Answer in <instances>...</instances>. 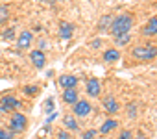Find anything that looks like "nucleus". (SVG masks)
Segmentation results:
<instances>
[{"label":"nucleus","mask_w":157,"mask_h":139,"mask_svg":"<svg viewBox=\"0 0 157 139\" xmlns=\"http://www.w3.org/2000/svg\"><path fill=\"white\" fill-rule=\"evenodd\" d=\"M133 22H135V17L131 13H120V15L113 17V22H111V26H109L107 32L113 37L122 35V34H129L131 28H133Z\"/></svg>","instance_id":"obj_1"},{"label":"nucleus","mask_w":157,"mask_h":139,"mask_svg":"<svg viewBox=\"0 0 157 139\" xmlns=\"http://www.w3.org/2000/svg\"><path fill=\"white\" fill-rule=\"evenodd\" d=\"M129 54L137 61H151L157 58V45H151V43L139 45V46H133L129 50Z\"/></svg>","instance_id":"obj_2"},{"label":"nucleus","mask_w":157,"mask_h":139,"mask_svg":"<svg viewBox=\"0 0 157 139\" xmlns=\"http://www.w3.org/2000/svg\"><path fill=\"white\" fill-rule=\"evenodd\" d=\"M28 126V117L21 111H13L11 117H10V132L11 133H22Z\"/></svg>","instance_id":"obj_3"},{"label":"nucleus","mask_w":157,"mask_h":139,"mask_svg":"<svg viewBox=\"0 0 157 139\" xmlns=\"http://www.w3.org/2000/svg\"><path fill=\"white\" fill-rule=\"evenodd\" d=\"M93 111V106L87 98H80L76 104H72V115L76 119H87Z\"/></svg>","instance_id":"obj_4"},{"label":"nucleus","mask_w":157,"mask_h":139,"mask_svg":"<svg viewBox=\"0 0 157 139\" xmlns=\"http://www.w3.org/2000/svg\"><path fill=\"white\" fill-rule=\"evenodd\" d=\"M102 106H104V109H105V113L107 115H117L118 111H120V102L113 97V95H105L104 98H102Z\"/></svg>","instance_id":"obj_5"},{"label":"nucleus","mask_w":157,"mask_h":139,"mask_svg":"<svg viewBox=\"0 0 157 139\" xmlns=\"http://www.w3.org/2000/svg\"><path fill=\"white\" fill-rule=\"evenodd\" d=\"M85 93L89 98H98L102 95V84L98 78H89L85 84Z\"/></svg>","instance_id":"obj_6"},{"label":"nucleus","mask_w":157,"mask_h":139,"mask_svg":"<svg viewBox=\"0 0 157 139\" xmlns=\"http://www.w3.org/2000/svg\"><path fill=\"white\" fill-rule=\"evenodd\" d=\"M0 106H2L4 113H13V109H19L21 108V100L15 98L13 95H4L2 98H0Z\"/></svg>","instance_id":"obj_7"},{"label":"nucleus","mask_w":157,"mask_h":139,"mask_svg":"<svg viewBox=\"0 0 157 139\" xmlns=\"http://www.w3.org/2000/svg\"><path fill=\"white\" fill-rule=\"evenodd\" d=\"M32 43H33V34L30 30H24V32H21L17 35V48H19V52L21 50H28L32 46Z\"/></svg>","instance_id":"obj_8"},{"label":"nucleus","mask_w":157,"mask_h":139,"mask_svg":"<svg viewBox=\"0 0 157 139\" xmlns=\"http://www.w3.org/2000/svg\"><path fill=\"white\" fill-rule=\"evenodd\" d=\"M30 59H32V65H33L35 69H44V65H46V56H44V52L39 50V48L30 50Z\"/></svg>","instance_id":"obj_9"},{"label":"nucleus","mask_w":157,"mask_h":139,"mask_svg":"<svg viewBox=\"0 0 157 139\" xmlns=\"http://www.w3.org/2000/svg\"><path fill=\"white\" fill-rule=\"evenodd\" d=\"M61 124H63V128H65L67 132H70V133H74V132H78V130H80V122H78V119H76L72 113H67V115H63V119H61Z\"/></svg>","instance_id":"obj_10"},{"label":"nucleus","mask_w":157,"mask_h":139,"mask_svg":"<svg viewBox=\"0 0 157 139\" xmlns=\"http://www.w3.org/2000/svg\"><path fill=\"white\" fill-rule=\"evenodd\" d=\"M74 24L72 22H68V21H61L59 22V30H57V34H59V37L61 39H72V35H74Z\"/></svg>","instance_id":"obj_11"},{"label":"nucleus","mask_w":157,"mask_h":139,"mask_svg":"<svg viewBox=\"0 0 157 139\" xmlns=\"http://www.w3.org/2000/svg\"><path fill=\"white\" fill-rule=\"evenodd\" d=\"M57 85L61 89H74L78 85V78L74 74H61L57 78Z\"/></svg>","instance_id":"obj_12"},{"label":"nucleus","mask_w":157,"mask_h":139,"mask_svg":"<svg viewBox=\"0 0 157 139\" xmlns=\"http://www.w3.org/2000/svg\"><path fill=\"white\" fill-rule=\"evenodd\" d=\"M140 34H142L144 37H153V35H157V17H151V19L140 28Z\"/></svg>","instance_id":"obj_13"},{"label":"nucleus","mask_w":157,"mask_h":139,"mask_svg":"<svg viewBox=\"0 0 157 139\" xmlns=\"http://www.w3.org/2000/svg\"><path fill=\"white\" fill-rule=\"evenodd\" d=\"M61 100H63L65 104L72 106V104H76L78 100H80V93H78V89H76V87H74V89H63Z\"/></svg>","instance_id":"obj_14"},{"label":"nucleus","mask_w":157,"mask_h":139,"mask_svg":"<svg viewBox=\"0 0 157 139\" xmlns=\"http://www.w3.org/2000/svg\"><path fill=\"white\" fill-rule=\"evenodd\" d=\"M120 50L118 48H105L104 50V54H102V59L105 61V63H117L118 59H120Z\"/></svg>","instance_id":"obj_15"},{"label":"nucleus","mask_w":157,"mask_h":139,"mask_svg":"<svg viewBox=\"0 0 157 139\" xmlns=\"http://www.w3.org/2000/svg\"><path fill=\"white\" fill-rule=\"evenodd\" d=\"M117 126H118V121H117V119H113V117H109V119H105V121H104V124L100 126L98 133H100V135H107V133H111L113 130H117Z\"/></svg>","instance_id":"obj_16"},{"label":"nucleus","mask_w":157,"mask_h":139,"mask_svg":"<svg viewBox=\"0 0 157 139\" xmlns=\"http://www.w3.org/2000/svg\"><path fill=\"white\" fill-rule=\"evenodd\" d=\"M111 22H113V15H102L100 17V21H98V30L100 32H107L109 30V26H111Z\"/></svg>","instance_id":"obj_17"},{"label":"nucleus","mask_w":157,"mask_h":139,"mask_svg":"<svg viewBox=\"0 0 157 139\" xmlns=\"http://www.w3.org/2000/svg\"><path fill=\"white\" fill-rule=\"evenodd\" d=\"M113 41H115L117 48H120V46H126V45L131 41V35H129V34H122V35H117V37H113Z\"/></svg>","instance_id":"obj_18"},{"label":"nucleus","mask_w":157,"mask_h":139,"mask_svg":"<svg viewBox=\"0 0 157 139\" xmlns=\"http://www.w3.org/2000/svg\"><path fill=\"white\" fill-rule=\"evenodd\" d=\"M0 35H2L4 41H13V39H17V30H15L13 26H10V28H6Z\"/></svg>","instance_id":"obj_19"},{"label":"nucleus","mask_w":157,"mask_h":139,"mask_svg":"<svg viewBox=\"0 0 157 139\" xmlns=\"http://www.w3.org/2000/svg\"><path fill=\"white\" fill-rule=\"evenodd\" d=\"M10 21V8L8 4H0V24H4Z\"/></svg>","instance_id":"obj_20"},{"label":"nucleus","mask_w":157,"mask_h":139,"mask_svg":"<svg viewBox=\"0 0 157 139\" xmlns=\"http://www.w3.org/2000/svg\"><path fill=\"white\" fill-rule=\"evenodd\" d=\"M126 113H128L129 119H135V117H137V104H135V102H129V104L126 106Z\"/></svg>","instance_id":"obj_21"},{"label":"nucleus","mask_w":157,"mask_h":139,"mask_svg":"<svg viewBox=\"0 0 157 139\" xmlns=\"http://www.w3.org/2000/svg\"><path fill=\"white\" fill-rule=\"evenodd\" d=\"M82 139H98V130H94V128L85 130V132L82 133Z\"/></svg>","instance_id":"obj_22"},{"label":"nucleus","mask_w":157,"mask_h":139,"mask_svg":"<svg viewBox=\"0 0 157 139\" xmlns=\"http://www.w3.org/2000/svg\"><path fill=\"white\" fill-rule=\"evenodd\" d=\"M22 93H24V95H30V97H35V95L39 93V87H37V85H24V87H22Z\"/></svg>","instance_id":"obj_23"},{"label":"nucleus","mask_w":157,"mask_h":139,"mask_svg":"<svg viewBox=\"0 0 157 139\" xmlns=\"http://www.w3.org/2000/svg\"><path fill=\"white\" fill-rule=\"evenodd\" d=\"M57 139H72V133L67 132L65 128H61V130H57Z\"/></svg>","instance_id":"obj_24"},{"label":"nucleus","mask_w":157,"mask_h":139,"mask_svg":"<svg viewBox=\"0 0 157 139\" xmlns=\"http://www.w3.org/2000/svg\"><path fill=\"white\" fill-rule=\"evenodd\" d=\"M15 133H11L10 130H4V128H0V139H13Z\"/></svg>","instance_id":"obj_25"},{"label":"nucleus","mask_w":157,"mask_h":139,"mask_svg":"<svg viewBox=\"0 0 157 139\" xmlns=\"http://www.w3.org/2000/svg\"><path fill=\"white\" fill-rule=\"evenodd\" d=\"M44 111L46 113H54V98H48L44 102Z\"/></svg>","instance_id":"obj_26"},{"label":"nucleus","mask_w":157,"mask_h":139,"mask_svg":"<svg viewBox=\"0 0 157 139\" xmlns=\"http://www.w3.org/2000/svg\"><path fill=\"white\" fill-rule=\"evenodd\" d=\"M117 139H133V133H131V130H122Z\"/></svg>","instance_id":"obj_27"},{"label":"nucleus","mask_w":157,"mask_h":139,"mask_svg":"<svg viewBox=\"0 0 157 139\" xmlns=\"http://www.w3.org/2000/svg\"><path fill=\"white\" fill-rule=\"evenodd\" d=\"M46 46H48V41H46V39H43V37H39V39H37V48L44 52V48H46Z\"/></svg>","instance_id":"obj_28"},{"label":"nucleus","mask_w":157,"mask_h":139,"mask_svg":"<svg viewBox=\"0 0 157 139\" xmlns=\"http://www.w3.org/2000/svg\"><path fill=\"white\" fill-rule=\"evenodd\" d=\"M100 46H102V39H96L91 43V48H100Z\"/></svg>","instance_id":"obj_29"},{"label":"nucleus","mask_w":157,"mask_h":139,"mask_svg":"<svg viewBox=\"0 0 157 139\" xmlns=\"http://www.w3.org/2000/svg\"><path fill=\"white\" fill-rule=\"evenodd\" d=\"M54 119H57V113H50V117H48V121H46V124H50Z\"/></svg>","instance_id":"obj_30"},{"label":"nucleus","mask_w":157,"mask_h":139,"mask_svg":"<svg viewBox=\"0 0 157 139\" xmlns=\"http://www.w3.org/2000/svg\"><path fill=\"white\" fill-rule=\"evenodd\" d=\"M37 2H43V4H56V0H37Z\"/></svg>","instance_id":"obj_31"},{"label":"nucleus","mask_w":157,"mask_h":139,"mask_svg":"<svg viewBox=\"0 0 157 139\" xmlns=\"http://www.w3.org/2000/svg\"><path fill=\"white\" fill-rule=\"evenodd\" d=\"M133 139H148L146 135H137V137H133Z\"/></svg>","instance_id":"obj_32"},{"label":"nucleus","mask_w":157,"mask_h":139,"mask_svg":"<svg viewBox=\"0 0 157 139\" xmlns=\"http://www.w3.org/2000/svg\"><path fill=\"white\" fill-rule=\"evenodd\" d=\"M0 113H4V109H2V106H0Z\"/></svg>","instance_id":"obj_33"},{"label":"nucleus","mask_w":157,"mask_h":139,"mask_svg":"<svg viewBox=\"0 0 157 139\" xmlns=\"http://www.w3.org/2000/svg\"><path fill=\"white\" fill-rule=\"evenodd\" d=\"M56 2H65V0H56Z\"/></svg>","instance_id":"obj_34"}]
</instances>
